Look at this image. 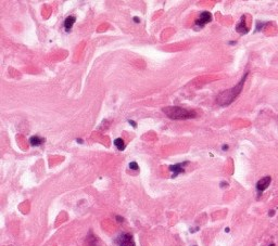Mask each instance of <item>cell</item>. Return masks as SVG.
I'll use <instances>...</instances> for the list:
<instances>
[{"label": "cell", "mask_w": 278, "mask_h": 246, "mask_svg": "<svg viewBox=\"0 0 278 246\" xmlns=\"http://www.w3.org/2000/svg\"><path fill=\"white\" fill-rule=\"evenodd\" d=\"M222 150H224V151L225 150H228V145H226V144L223 145V146H222Z\"/></svg>", "instance_id": "15"}, {"label": "cell", "mask_w": 278, "mask_h": 246, "mask_svg": "<svg viewBox=\"0 0 278 246\" xmlns=\"http://www.w3.org/2000/svg\"><path fill=\"white\" fill-rule=\"evenodd\" d=\"M75 21H76V17H73V15L67 17V19H65V21H64V28H65V32H67V33H69L71 29H72Z\"/></svg>", "instance_id": "8"}, {"label": "cell", "mask_w": 278, "mask_h": 246, "mask_svg": "<svg viewBox=\"0 0 278 246\" xmlns=\"http://www.w3.org/2000/svg\"><path fill=\"white\" fill-rule=\"evenodd\" d=\"M114 145L116 146V149L119 150V151H123V150H125V141L122 138H117V139L114 140Z\"/></svg>", "instance_id": "10"}, {"label": "cell", "mask_w": 278, "mask_h": 246, "mask_svg": "<svg viewBox=\"0 0 278 246\" xmlns=\"http://www.w3.org/2000/svg\"><path fill=\"white\" fill-rule=\"evenodd\" d=\"M163 113L171 119L182 120V119H191L197 116L193 110H186L178 106H166L163 108Z\"/></svg>", "instance_id": "2"}, {"label": "cell", "mask_w": 278, "mask_h": 246, "mask_svg": "<svg viewBox=\"0 0 278 246\" xmlns=\"http://www.w3.org/2000/svg\"><path fill=\"white\" fill-rule=\"evenodd\" d=\"M129 168L132 169V170H138L139 166H138V164L136 162H130V163H129Z\"/></svg>", "instance_id": "11"}, {"label": "cell", "mask_w": 278, "mask_h": 246, "mask_svg": "<svg viewBox=\"0 0 278 246\" xmlns=\"http://www.w3.org/2000/svg\"><path fill=\"white\" fill-rule=\"evenodd\" d=\"M44 142H45V139L39 135H33L29 138V144L32 146H40Z\"/></svg>", "instance_id": "7"}, {"label": "cell", "mask_w": 278, "mask_h": 246, "mask_svg": "<svg viewBox=\"0 0 278 246\" xmlns=\"http://www.w3.org/2000/svg\"><path fill=\"white\" fill-rule=\"evenodd\" d=\"M186 165H188V162H184V163H179V164L171 165L170 170L173 172V176L172 177H173V178H176L179 173H182V172L185 171V170H184V167H185Z\"/></svg>", "instance_id": "5"}, {"label": "cell", "mask_w": 278, "mask_h": 246, "mask_svg": "<svg viewBox=\"0 0 278 246\" xmlns=\"http://www.w3.org/2000/svg\"><path fill=\"white\" fill-rule=\"evenodd\" d=\"M134 22H135V23H139V22H140L139 17H134Z\"/></svg>", "instance_id": "13"}, {"label": "cell", "mask_w": 278, "mask_h": 246, "mask_svg": "<svg viewBox=\"0 0 278 246\" xmlns=\"http://www.w3.org/2000/svg\"><path fill=\"white\" fill-rule=\"evenodd\" d=\"M247 77H248V73L243 75L242 79H241L240 82H238L235 87H232V89H228V90H226V91H223V92L217 97V99H216L217 104L220 105V106H227V105H229L230 103L234 102L235 99L240 95V92H241V90H242V87H243V84H245Z\"/></svg>", "instance_id": "1"}, {"label": "cell", "mask_w": 278, "mask_h": 246, "mask_svg": "<svg viewBox=\"0 0 278 246\" xmlns=\"http://www.w3.org/2000/svg\"><path fill=\"white\" fill-rule=\"evenodd\" d=\"M270 181H272V179H270V177H264V178H262V179H260V180L257 181V189L259 192H263V191H265L268 187H270Z\"/></svg>", "instance_id": "6"}, {"label": "cell", "mask_w": 278, "mask_h": 246, "mask_svg": "<svg viewBox=\"0 0 278 246\" xmlns=\"http://www.w3.org/2000/svg\"><path fill=\"white\" fill-rule=\"evenodd\" d=\"M127 122H128V124H130L133 127H135V128L137 127V124H136V122H134V120H132V119H128Z\"/></svg>", "instance_id": "12"}, {"label": "cell", "mask_w": 278, "mask_h": 246, "mask_svg": "<svg viewBox=\"0 0 278 246\" xmlns=\"http://www.w3.org/2000/svg\"><path fill=\"white\" fill-rule=\"evenodd\" d=\"M116 219H117V221H119V222H122V221H123V218L120 217V216H116Z\"/></svg>", "instance_id": "14"}, {"label": "cell", "mask_w": 278, "mask_h": 246, "mask_svg": "<svg viewBox=\"0 0 278 246\" xmlns=\"http://www.w3.org/2000/svg\"><path fill=\"white\" fill-rule=\"evenodd\" d=\"M76 142H78V143H83V140H82V139H76Z\"/></svg>", "instance_id": "17"}, {"label": "cell", "mask_w": 278, "mask_h": 246, "mask_svg": "<svg viewBox=\"0 0 278 246\" xmlns=\"http://www.w3.org/2000/svg\"><path fill=\"white\" fill-rule=\"evenodd\" d=\"M212 21V14L209 11H203V12L200 13L199 19L195 22V25L197 27L202 28L204 25H207L208 23H210Z\"/></svg>", "instance_id": "3"}, {"label": "cell", "mask_w": 278, "mask_h": 246, "mask_svg": "<svg viewBox=\"0 0 278 246\" xmlns=\"http://www.w3.org/2000/svg\"><path fill=\"white\" fill-rule=\"evenodd\" d=\"M275 215V210H270V216H274Z\"/></svg>", "instance_id": "16"}, {"label": "cell", "mask_w": 278, "mask_h": 246, "mask_svg": "<svg viewBox=\"0 0 278 246\" xmlns=\"http://www.w3.org/2000/svg\"><path fill=\"white\" fill-rule=\"evenodd\" d=\"M117 243L120 246H135L133 235L129 233L122 234L120 238H117Z\"/></svg>", "instance_id": "4"}, {"label": "cell", "mask_w": 278, "mask_h": 246, "mask_svg": "<svg viewBox=\"0 0 278 246\" xmlns=\"http://www.w3.org/2000/svg\"><path fill=\"white\" fill-rule=\"evenodd\" d=\"M245 17H241V22H239V24L236 26V30L238 32V33H241V34L248 33L249 29H248V27L245 26Z\"/></svg>", "instance_id": "9"}]
</instances>
